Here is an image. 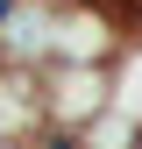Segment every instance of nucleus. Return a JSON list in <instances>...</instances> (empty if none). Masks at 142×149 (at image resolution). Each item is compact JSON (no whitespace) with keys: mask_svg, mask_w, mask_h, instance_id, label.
I'll use <instances>...</instances> for the list:
<instances>
[{"mask_svg":"<svg viewBox=\"0 0 142 149\" xmlns=\"http://www.w3.org/2000/svg\"><path fill=\"white\" fill-rule=\"evenodd\" d=\"M114 100H121V71H106V64H43V128L85 135Z\"/></svg>","mask_w":142,"mask_h":149,"instance_id":"f257e3e1","label":"nucleus"},{"mask_svg":"<svg viewBox=\"0 0 142 149\" xmlns=\"http://www.w3.org/2000/svg\"><path fill=\"white\" fill-rule=\"evenodd\" d=\"M135 142H142V121L128 107H106V114L85 128V149H135Z\"/></svg>","mask_w":142,"mask_h":149,"instance_id":"f03ea898","label":"nucleus"},{"mask_svg":"<svg viewBox=\"0 0 142 149\" xmlns=\"http://www.w3.org/2000/svg\"><path fill=\"white\" fill-rule=\"evenodd\" d=\"M0 149H22V142H0Z\"/></svg>","mask_w":142,"mask_h":149,"instance_id":"7ed1b4c3","label":"nucleus"},{"mask_svg":"<svg viewBox=\"0 0 142 149\" xmlns=\"http://www.w3.org/2000/svg\"><path fill=\"white\" fill-rule=\"evenodd\" d=\"M135 149H142V142H135Z\"/></svg>","mask_w":142,"mask_h":149,"instance_id":"20e7f679","label":"nucleus"}]
</instances>
